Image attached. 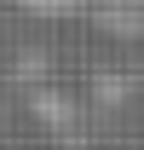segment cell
Segmentation results:
<instances>
[{"label": "cell", "instance_id": "cell-1", "mask_svg": "<svg viewBox=\"0 0 144 150\" xmlns=\"http://www.w3.org/2000/svg\"><path fill=\"white\" fill-rule=\"evenodd\" d=\"M92 23L115 40H144V0H92Z\"/></svg>", "mask_w": 144, "mask_h": 150}, {"label": "cell", "instance_id": "cell-2", "mask_svg": "<svg viewBox=\"0 0 144 150\" xmlns=\"http://www.w3.org/2000/svg\"><path fill=\"white\" fill-rule=\"evenodd\" d=\"M18 12H29V18H52V23H64V18H81L92 0H12Z\"/></svg>", "mask_w": 144, "mask_h": 150}, {"label": "cell", "instance_id": "cell-3", "mask_svg": "<svg viewBox=\"0 0 144 150\" xmlns=\"http://www.w3.org/2000/svg\"><path fill=\"white\" fill-rule=\"evenodd\" d=\"M35 110L46 115V121H69V104H64V98H52V93H40V98H35Z\"/></svg>", "mask_w": 144, "mask_h": 150}, {"label": "cell", "instance_id": "cell-4", "mask_svg": "<svg viewBox=\"0 0 144 150\" xmlns=\"http://www.w3.org/2000/svg\"><path fill=\"white\" fill-rule=\"evenodd\" d=\"M98 98H104V104H121V98H127V81L104 75V81H98Z\"/></svg>", "mask_w": 144, "mask_h": 150}]
</instances>
